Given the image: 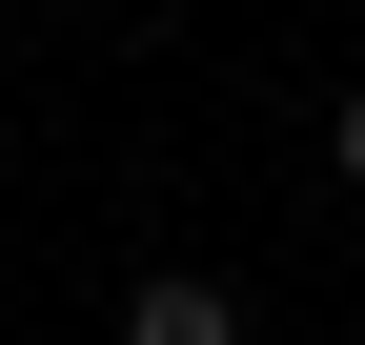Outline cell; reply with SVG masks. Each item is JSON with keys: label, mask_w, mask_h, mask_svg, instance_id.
Returning a JSON list of instances; mask_svg holds the SVG:
<instances>
[{"label": "cell", "mask_w": 365, "mask_h": 345, "mask_svg": "<svg viewBox=\"0 0 365 345\" xmlns=\"http://www.w3.org/2000/svg\"><path fill=\"white\" fill-rule=\"evenodd\" d=\"M325 163H345V183H365V81H345V102H325Z\"/></svg>", "instance_id": "obj_2"}, {"label": "cell", "mask_w": 365, "mask_h": 345, "mask_svg": "<svg viewBox=\"0 0 365 345\" xmlns=\"http://www.w3.org/2000/svg\"><path fill=\"white\" fill-rule=\"evenodd\" d=\"M122 345H244V284H203V264H143V284H122Z\"/></svg>", "instance_id": "obj_1"}]
</instances>
